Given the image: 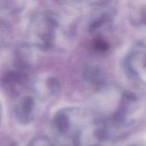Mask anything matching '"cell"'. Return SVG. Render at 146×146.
<instances>
[{
  "mask_svg": "<svg viewBox=\"0 0 146 146\" xmlns=\"http://www.w3.org/2000/svg\"><path fill=\"white\" fill-rule=\"evenodd\" d=\"M125 73L131 79L139 84H145V45L136 43L128 51L123 62Z\"/></svg>",
  "mask_w": 146,
  "mask_h": 146,
  "instance_id": "cell-2",
  "label": "cell"
},
{
  "mask_svg": "<svg viewBox=\"0 0 146 146\" xmlns=\"http://www.w3.org/2000/svg\"><path fill=\"white\" fill-rule=\"evenodd\" d=\"M45 84L49 95L56 96L61 89V82L56 76H51L47 78Z\"/></svg>",
  "mask_w": 146,
  "mask_h": 146,
  "instance_id": "cell-10",
  "label": "cell"
},
{
  "mask_svg": "<svg viewBox=\"0 0 146 146\" xmlns=\"http://www.w3.org/2000/svg\"><path fill=\"white\" fill-rule=\"evenodd\" d=\"M61 21L56 13L39 11L31 17L29 35L32 45L43 51H49L56 46L61 34Z\"/></svg>",
  "mask_w": 146,
  "mask_h": 146,
  "instance_id": "cell-1",
  "label": "cell"
},
{
  "mask_svg": "<svg viewBox=\"0 0 146 146\" xmlns=\"http://www.w3.org/2000/svg\"><path fill=\"white\" fill-rule=\"evenodd\" d=\"M36 103L31 96H24L19 101L15 108L17 121L21 125H27L34 120Z\"/></svg>",
  "mask_w": 146,
  "mask_h": 146,
  "instance_id": "cell-5",
  "label": "cell"
},
{
  "mask_svg": "<svg viewBox=\"0 0 146 146\" xmlns=\"http://www.w3.org/2000/svg\"><path fill=\"white\" fill-rule=\"evenodd\" d=\"M69 109H61L56 113L53 119V125L55 131L61 135H74L78 133V131L72 132L73 123L70 115Z\"/></svg>",
  "mask_w": 146,
  "mask_h": 146,
  "instance_id": "cell-7",
  "label": "cell"
},
{
  "mask_svg": "<svg viewBox=\"0 0 146 146\" xmlns=\"http://www.w3.org/2000/svg\"><path fill=\"white\" fill-rule=\"evenodd\" d=\"M0 120H1V108H0Z\"/></svg>",
  "mask_w": 146,
  "mask_h": 146,
  "instance_id": "cell-13",
  "label": "cell"
},
{
  "mask_svg": "<svg viewBox=\"0 0 146 146\" xmlns=\"http://www.w3.org/2000/svg\"><path fill=\"white\" fill-rule=\"evenodd\" d=\"M94 48L99 52H106L109 48V44L102 37H97L94 41Z\"/></svg>",
  "mask_w": 146,
  "mask_h": 146,
  "instance_id": "cell-11",
  "label": "cell"
},
{
  "mask_svg": "<svg viewBox=\"0 0 146 146\" xmlns=\"http://www.w3.org/2000/svg\"><path fill=\"white\" fill-rule=\"evenodd\" d=\"M83 77L88 85L96 89L102 88L106 82L105 73L99 67H87L83 73Z\"/></svg>",
  "mask_w": 146,
  "mask_h": 146,
  "instance_id": "cell-8",
  "label": "cell"
},
{
  "mask_svg": "<svg viewBox=\"0 0 146 146\" xmlns=\"http://www.w3.org/2000/svg\"><path fill=\"white\" fill-rule=\"evenodd\" d=\"M131 146H141V145H131Z\"/></svg>",
  "mask_w": 146,
  "mask_h": 146,
  "instance_id": "cell-14",
  "label": "cell"
},
{
  "mask_svg": "<svg viewBox=\"0 0 146 146\" xmlns=\"http://www.w3.org/2000/svg\"><path fill=\"white\" fill-rule=\"evenodd\" d=\"M28 146H54L48 138L46 136L36 137L31 141Z\"/></svg>",
  "mask_w": 146,
  "mask_h": 146,
  "instance_id": "cell-12",
  "label": "cell"
},
{
  "mask_svg": "<svg viewBox=\"0 0 146 146\" xmlns=\"http://www.w3.org/2000/svg\"><path fill=\"white\" fill-rule=\"evenodd\" d=\"M145 6L138 7L135 8V9L131 14V21L134 26L141 27L145 24Z\"/></svg>",
  "mask_w": 146,
  "mask_h": 146,
  "instance_id": "cell-9",
  "label": "cell"
},
{
  "mask_svg": "<svg viewBox=\"0 0 146 146\" xmlns=\"http://www.w3.org/2000/svg\"><path fill=\"white\" fill-rule=\"evenodd\" d=\"M115 12L112 8L101 6L94 13L89 19L88 29L91 34L101 37V31L105 27H110L112 24Z\"/></svg>",
  "mask_w": 146,
  "mask_h": 146,
  "instance_id": "cell-3",
  "label": "cell"
},
{
  "mask_svg": "<svg viewBox=\"0 0 146 146\" xmlns=\"http://www.w3.org/2000/svg\"><path fill=\"white\" fill-rule=\"evenodd\" d=\"M28 81V74L16 69L7 71L1 78L4 88L11 95L19 94L27 85Z\"/></svg>",
  "mask_w": 146,
  "mask_h": 146,
  "instance_id": "cell-4",
  "label": "cell"
},
{
  "mask_svg": "<svg viewBox=\"0 0 146 146\" xmlns=\"http://www.w3.org/2000/svg\"><path fill=\"white\" fill-rule=\"evenodd\" d=\"M34 61L31 47L27 44L19 46L14 51V68L17 71L28 74L31 68Z\"/></svg>",
  "mask_w": 146,
  "mask_h": 146,
  "instance_id": "cell-6",
  "label": "cell"
}]
</instances>
